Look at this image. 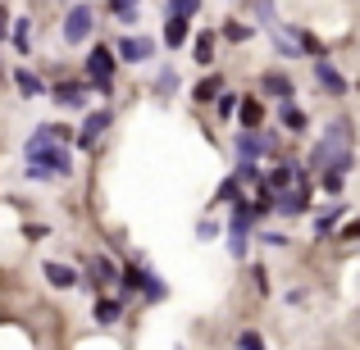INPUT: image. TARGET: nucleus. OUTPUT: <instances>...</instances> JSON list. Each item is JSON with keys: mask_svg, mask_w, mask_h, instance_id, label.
Masks as SVG:
<instances>
[{"mask_svg": "<svg viewBox=\"0 0 360 350\" xmlns=\"http://www.w3.org/2000/svg\"><path fill=\"white\" fill-rule=\"evenodd\" d=\"M64 141H69V132L55 128V123H46V128H37L27 137V177L32 182H55V177L73 173V159L64 150Z\"/></svg>", "mask_w": 360, "mask_h": 350, "instance_id": "f257e3e1", "label": "nucleus"}, {"mask_svg": "<svg viewBox=\"0 0 360 350\" xmlns=\"http://www.w3.org/2000/svg\"><path fill=\"white\" fill-rule=\"evenodd\" d=\"M338 164H352V123L347 119L328 123L319 146H315V155H310V168H319V173H328V168H338Z\"/></svg>", "mask_w": 360, "mask_h": 350, "instance_id": "f03ea898", "label": "nucleus"}, {"mask_svg": "<svg viewBox=\"0 0 360 350\" xmlns=\"http://www.w3.org/2000/svg\"><path fill=\"white\" fill-rule=\"evenodd\" d=\"M87 78L96 82L101 91H110V78H115V55H110L105 46H91V55H87Z\"/></svg>", "mask_w": 360, "mask_h": 350, "instance_id": "7ed1b4c3", "label": "nucleus"}, {"mask_svg": "<svg viewBox=\"0 0 360 350\" xmlns=\"http://www.w3.org/2000/svg\"><path fill=\"white\" fill-rule=\"evenodd\" d=\"M91 18H96L91 5H73L69 14H64V41H73V46L87 41V36H91Z\"/></svg>", "mask_w": 360, "mask_h": 350, "instance_id": "20e7f679", "label": "nucleus"}, {"mask_svg": "<svg viewBox=\"0 0 360 350\" xmlns=\"http://www.w3.org/2000/svg\"><path fill=\"white\" fill-rule=\"evenodd\" d=\"M264 150H274V132H242L238 137V159L242 164H255Z\"/></svg>", "mask_w": 360, "mask_h": 350, "instance_id": "39448f33", "label": "nucleus"}, {"mask_svg": "<svg viewBox=\"0 0 360 350\" xmlns=\"http://www.w3.org/2000/svg\"><path fill=\"white\" fill-rule=\"evenodd\" d=\"M123 291H141V296H150V300H165V282L150 278V273H141V269L123 273Z\"/></svg>", "mask_w": 360, "mask_h": 350, "instance_id": "423d86ee", "label": "nucleus"}, {"mask_svg": "<svg viewBox=\"0 0 360 350\" xmlns=\"http://www.w3.org/2000/svg\"><path fill=\"white\" fill-rule=\"evenodd\" d=\"M315 82L328 91V96H342V91H347V78H342V73H338L328 60H319V64H315Z\"/></svg>", "mask_w": 360, "mask_h": 350, "instance_id": "0eeeda50", "label": "nucleus"}, {"mask_svg": "<svg viewBox=\"0 0 360 350\" xmlns=\"http://www.w3.org/2000/svg\"><path fill=\"white\" fill-rule=\"evenodd\" d=\"M260 182H264V191H269V196H283V191H292V187H297V168L278 164L269 177H260Z\"/></svg>", "mask_w": 360, "mask_h": 350, "instance_id": "6e6552de", "label": "nucleus"}, {"mask_svg": "<svg viewBox=\"0 0 360 350\" xmlns=\"http://www.w3.org/2000/svg\"><path fill=\"white\" fill-rule=\"evenodd\" d=\"M87 278H91V287H105V282H119V269L105 255H96V260H87Z\"/></svg>", "mask_w": 360, "mask_h": 350, "instance_id": "1a4fd4ad", "label": "nucleus"}, {"mask_svg": "<svg viewBox=\"0 0 360 350\" xmlns=\"http://www.w3.org/2000/svg\"><path fill=\"white\" fill-rule=\"evenodd\" d=\"M110 128V114L101 109V114H87V123H82V132H78V146H96V137Z\"/></svg>", "mask_w": 360, "mask_h": 350, "instance_id": "9d476101", "label": "nucleus"}, {"mask_svg": "<svg viewBox=\"0 0 360 350\" xmlns=\"http://www.w3.org/2000/svg\"><path fill=\"white\" fill-rule=\"evenodd\" d=\"M150 51H155V46H150L146 36H123V41H119V55H123V60H132V64L150 60Z\"/></svg>", "mask_w": 360, "mask_h": 350, "instance_id": "9b49d317", "label": "nucleus"}, {"mask_svg": "<svg viewBox=\"0 0 360 350\" xmlns=\"http://www.w3.org/2000/svg\"><path fill=\"white\" fill-rule=\"evenodd\" d=\"M46 282H51V287H78V273L69 269V264H46Z\"/></svg>", "mask_w": 360, "mask_h": 350, "instance_id": "f8f14e48", "label": "nucleus"}, {"mask_svg": "<svg viewBox=\"0 0 360 350\" xmlns=\"http://www.w3.org/2000/svg\"><path fill=\"white\" fill-rule=\"evenodd\" d=\"M269 96H278V100H292V78L288 73H264V82H260Z\"/></svg>", "mask_w": 360, "mask_h": 350, "instance_id": "ddd939ff", "label": "nucleus"}, {"mask_svg": "<svg viewBox=\"0 0 360 350\" xmlns=\"http://www.w3.org/2000/svg\"><path fill=\"white\" fill-rule=\"evenodd\" d=\"M55 100H60L64 109H78V105H87V87L69 82V87H60V91H55Z\"/></svg>", "mask_w": 360, "mask_h": 350, "instance_id": "4468645a", "label": "nucleus"}, {"mask_svg": "<svg viewBox=\"0 0 360 350\" xmlns=\"http://www.w3.org/2000/svg\"><path fill=\"white\" fill-rule=\"evenodd\" d=\"M274 51H278V55H301L297 27H278V32H274Z\"/></svg>", "mask_w": 360, "mask_h": 350, "instance_id": "2eb2a0df", "label": "nucleus"}, {"mask_svg": "<svg viewBox=\"0 0 360 350\" xmlns=\"http://www.w3.org/2000/svg\"><path fill=\"white\" fill-rule=\"evenodd\" d=\"M238 105H242V109H238L242 132H260V119H264V114H260V105H255V100H238Z\"/></svg>", "mask_w": 360, "mask_h": 350, "instance_id": "dca6fc26", "label": "nucleus"}, {"mask_svg": "<svg viewBox=\"0 0 360 350\" xmlns=\"http://www.w3.org/2000/svg\"><path fill=\"white\" fill-rule=\"evenodd\" d=\"M347 173H352V164H338V168H328V173H324V191H342V187H347Z\"/></svg>", "mask_w": 360, "mask_h": 350, "instance_id": "f3484780", "label": "nucleus"}, {"mask_svg": "<svg viewBox=\"0 0 360 350\" xmlns=\"http://www.w3.org/2000/svg\"><path fill=\"white\" fill-rule=\"evenodd\" d=\"M196 0H174V5H169V18H178V23H187V18H196Z\"/></svg>", "mask_w": 360, "mask_h": 350, "instance_id": "a211bd4d", "label": "nucleus"}, {"mask_svg": "<svg viewBox=\"0 0 360 350\" xmlns=\"http://www.w3.org/2000/svg\"><path fill=\"white\" fill-rule=\"evenodd\" d=\"M183 41H187V23H178V18H169V27H165V46H174V51H178Z\"/></svg>", "mask_w": 360, "mask_h": 350, "instance_id": "6ab92c4d", "label": "nucleus"}, {"mask_svg": "<svg viewBox=\"0 0 360 350\" xmlns=\"http://www.w3.org/2000/svg\"><path fill=\"white\" fill-rule=\"evenodd\" d=\"M210 60H214V36L201 32L196 36V64H210Z\"/></svg>", "mask_w": 360, "mask_h": 350, "instance_id": "aec40b11", "label": "nucleus"}, {"mask_svg": "<svg viewBox=\"0 0 360 350\" xmlns=\"http://www.w3.org/2000/svg\"><path fill=\"white\" fill-rule=\"evenodd\" d=\"M283 128H288V132H301V128H306V114H301L297 105H283Z\"/></svg>", "mask_w": 360, "mask_h": 350, "instance_id": "412c9836", "label": "nucleus"}, {"mask_svg": "<svg viewBox=\"0 0 360 350\" xmlns=\"http://www.w3.org/2000/svg\"><path fill=\"white\" fill-rule=\"evenodd\" d=\"M14 82H18V91H23V96H37V91H41V78H37V73H27V69L18 73Z\"/></svg>", "mask_w": 360, "mask_h": 350, "instance_id": "4be33fe9", "label": "nucleus"}, {"mask_svg": "<svg viewBox=\"0 0 360 350\" xmlns=\"http://www.w3.org/2000/svg\"><path fill=\"white\" fill-rule=\"evenodd\" d=\"M119 318V300H96V323H115Z\"/></svg>", "mask_w": 360, "mask_h": 350, "instance_id": "5701e85b", "label": "nucleus"}, {"mask_svg": "<svg viewBox=\"0 0 360 350\" xmlns=\"http://www.w3.org/2000/svg\"><path fill=\"white\" fill-rule=\"evenodd\" d=\"M338 214H342V210H324V214H319V219H315V236L333 232V228H338Z\"/></svg>", "mask_w": 360, "mask_h": 350, "instance_id": "b1692460", "label": "nucleus"}, {"mask_svg": "<svg viewBox=\"0 0 360 350\" xmlns=\"http://www.w3.org/2000/svg\"><path fill=\"white\" fill-rule=\"evenodd\" d=\"M214 96H219V78H205V82H196V100H201V105H205V100H214Z\"/></svg>", "mask_w": 360, "mask_h": 350, "instance_id": "393cba45", "label": "nucleus"}, {"mask_svg": "<svg viewBox=\"0 0 360 350\" xmlns=\"http://www.w3.org/2000/svg\"><path fill=\"white\" fill-rule=\"evenodd\" d=\"M110 14H115L119 23H137V14H141V9H137V5H110Z\"/></svg>", "mask_w": 360, "mask_h": 350, "instance_id": "a878e982", "label": "nucleus"}, {"mask_svg": "<svg viewBox=\"0 0 360 350\" xmlns=\"http://www.w3.org/2000/svg\"><path fill=\"white\" fill-rule=\"evenodd\" d=\"M27 41H32V27H27V18H23V23L14 27V46H18V51H27Z\"/></svg>", "mask_w": 360, "mask_h": 350, "instance_id": "bb28decb", "label": "nucleus"}, {"mask_svg": "<svg viewBox=\"0 0 360 350\" xmlns=\"http://www.w3.org/2000/svg\"><path fill=\"white\" fill-rule=\"evenodd\" d=\"M229 250L242 260V255H246V232H229Z\"/></svg>", "mask_w": 360, "mask_h": 350, "instance_id": "cd10ccee", "label": "nucleus"}, {"mask_svg": "<svg viewBox=\"0 0 360 350\" xmlns=\"http://www.w3.org/2000/svg\"><path fill=\"white\" fill-rule=\"evenodd\" d=\"M238 350H264V342H260L255 332H242V337H238Z\"/></svg>", "mask_w": 360, "mask_h": 350, "instance_id": "c85d7f7f", "label": "nucleus"}, {"mask_svg": "<svg viewBox=\"0 0 360 350\" xmlns=\"http://www.w3.org/2000/svg\"><path fill=\"white\" fill-rule=\"evenodd\" d=\"M224 32H229V41H246V36H251V27H246V23H229Z\"/></svg>", "mask_w": 360, "mask_h": 350, "instance_id": "c756f323", "label": "nucleus"}, {"mask_svg": "<svg viewBox=\"0 0 360 350\" xmlns=\"http://www.w3.org/2000/svg\"><path fill=\"white\" fill-rule=\"evenodd\" d=\"M155 87H160V91H174V87H178V73H160Z\"/></svg>", "mask_w": 360, "mask_h": 350, "instance_id": "7c9ffc66", "label": "nucleus"}, {"mask_svg": "<svg viewBox=\"0 0 360 350\" xmlns=\"http://www.w3.org/2000/svg\"><path fill=\"white\" fill-rule=\"evenodd\" d=\"M219 114H224V119L238 114V100H233V96H219Z\"/></svg>", "mask_w": 360, "mask_h": 350, "instance_id": "2f4dec72", "label": "nucleus"}]
</instances>
